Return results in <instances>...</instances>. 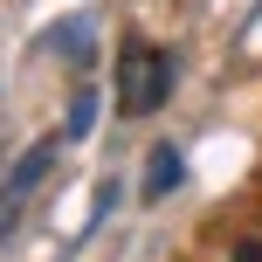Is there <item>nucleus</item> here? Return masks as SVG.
Returning <instances> with one entry per match:
<instances>
[{
    "instance_id": "7ed1b4c3",
    "label": "nucleus",
    "mask_w": 262,
    "mask_h": 262,
    "mask_svg": "<svg viewBox=\"0 0 262 262\" xmlns=\"http://www.w3.org/2000/svg\"><path fill=\"white\" fill-rule=\"evenodd\" d=\"M172 186H180V152H172V145H159L152 166H145V200H166Z\"/></svg>"
},
{
    "instance_id": "f257e3e1",
    "label": "nucleus",
    "mask_w": 262,
    "mask_h": 262,
    "mask_svg": "<svg viewBox=\"0 0 262 262\" xmlns=\"http://www.w3.org/2000/svg\"><path fill=\"white\" fill-rule=\"evenodd\" d=\"M172 97V49L159 41H124L118 49V111L124 118H152Z\"/></svg>"
},
{
    "instance_id": "f03ea898",
    "label": "nucleus",
    "mask_w": 262,
    "mask_h": 262,
    "mask_svg": "<svg viewBox=\"0 0 262 262\" xmlns=\"http://www.w3.org/2000/svg\"><path fill=\"white\" fill-rule=\"evenodd\" d=\"M55 166V138H41V145H28V159L7 172V186H0V235H7L14 221H21V207H28V193L41 186V172Z\"/></svg>"
}]
</instances>
